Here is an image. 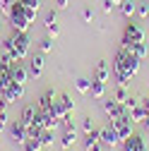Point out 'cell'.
<instances>
[{"instance_id": "1", "label": "cell", "mask_w": 149, "mask_h": 151, "mask_svg": "<svg viewBox=\"0 0 149 151\" xmlns=\"http://www.w3.org/2000/svg\"><path fill=\"white\" fill-rule=\"evenodd\" d=\"M140 63L142 60L132 53V48L120 46L118 53H116V58H113V77H116V82L120 86H127L130 79L140 72Z\"/></svg>"}, {"instance_id": "2", "label": "cell", "mask_w": 149, "mask_h": 151, "mask_svg": "<svg viewBox=\"0 0 149 151\" xmlns=\"http://www.w3.org/2000/svg\"><path fill=\"white\" fill-rule=\"evenodd\" d=\"M29 48H31L29 34H27V31H12L10 39L3 41V48H0V50H7V53L12 55L14 63H22L27 55H29Z\"/></svg>"}, {"instance_id": "3", "label": "cell", "mask_w": 149, "mask_h": 151, "mask_svg": "<svg viewBox=\"0 0 149 151\" xmlns=\"http://www.w3.org/2000/svg\"><path fill=\"white\" fill-rule=\"evenodd\" d=\"M10 27H12V31H29V17H27V12H24V5L20 3V0H14L12 3V10H10Z\"/></svg>"}, {"instance_id": "4", "label": "cell", "mask_w": 149, "mask_h": 151, "mask_svg": "<svg viewBox=\"0 0 149 151\" xmlns=\"http://www.w3.org/2000/svg\"><path fill=\"white\" fill-rule=\"evenodd\" d=\"M142 41H144V31H142V27L135 24V22H127L125 29H123V41H120V46L132 48V46H137V43H142Z\"/></svg>"}, {"instance_id": "5", "label": "cell", "mask_w": 149, "mask_h": 151, "mask_svg": "<svg viewBox=\"0 0 149 151\" xmlns=\"http://www.w3.org/2000/svg\"><path fill=\"white\" fill-rule=\"evenodd\" d=\"M111 127L118 132L120 142H125V139H130V137L135 134V132H132V120H130V118H118V120H111Z\"/></svg>"}, {"instance_id": "6", "label": "cell", "mask_w": 149, "mask_h": 151, "mask_svg": "<svg viewBox=\"0 0 149 151\" xmlns=\"http://www.w3.org/2000/svg\"><path fill=\"white\" fill-rule=\"evenodd\" d=\"M24 86L27 84H17V82H10V86L0 93V96H3L7 103H14V101H20L22 96H24Z\"/></svg>"}, {"instance_id": "7", "label": "cell", "mask_w": 149, "mask_h": 151, "mask_svg": "<svg viewBox=\"0 0 149 151\" xmlns=\"http://www.w3.org/2000/svg\"><path fill=\"white\" fill-rule=\"evenodd\" d=\"M7 129H10L12 142H14V144H20V146H22V144L27 142V137H29V134H27V127H24L20 120H17V122H12V125H7Z\"/></svg>"}, {"instance_id": "8", "label": "cell", "mask_w": 149, "mask_h": 151, "mask_svg": "<svg viewBox=\"0 0 149 151\" xmlns=\"http://www.w3.org/2000/svg\"><path fill=\"white\" fill-rule=\"evenodd\" d=\"M10 79L17 82V84H27V82H29V70H27L22 63H14V65L10 67Z\"/></svg>"}, {"instance_id": "9", "label": "cell", "mask_w": 149, "mask_h": 151, "mask_svg": "<svg viewBox=\"0 0 149 151\" xmlns=\"http://www.w3.org/2000/svg\"><path fill=\"white\" fill-rule=\"evenodd\" d=\"M103 110H106L108 120H118V118H123V106H120L116 99H108V101H103Z\"/></svg>"}, {"instance_id": "10", "label": "cell", "mask_w": 149, "mask_h": 151, "mask_svg": "<svg viewBox=\"0 0 149 151\" xmlns=\"http://www.w3.org/2000/svg\"><path fill=\"white\" fill-rule=\"evenodd\" d=\"M99 142L106 144V146H116V144H120V137H118V132L108 125V127L101 129V139H99Z\"/></svg>"}, {"instance_id": "11", "label": "cell", "mask_w": 149, "mask_h": 151, "mask_svg": "<svg viewBox=\"0 0 149 151\" xmlns=\"http://www.w3.org/2000/svg\"><path fill=\"white\" fill-rule=\"evenodd\" d=\"M123 151H147L144 139H142L140 134H132L130 139H125V142H123Z\"/></svg>"}, {"instance_id": "12", "label": "cell", "mask_w": 149, "mask_h": 151, "mask_svg": "<svg viewBox=\"0 0 149 151\" xmlns=\"http://www.w3.org/2000/svg\"><path fill=\"white\" fill-rule=\"evenodd\" d=\"M43 24H46V31H48L51 36H58L60 27H58V14H55V10H51V12L46 14V19H43Z\"/></svg>"}, {"instance_id": "13", "label": "cell", "mask_w": 149, "mask_h": 151, "mask_svg": "<svg viewBox=\"0 0 149 151\" xmlns=\"http://www.w3.org/2000/svg\"><path fill=\"white\" fill-rule=\"evenodd\" d=\"M43 72V55H34L29 60V77H41Z\"/></svg>"}, {"instance_id": "14", "label": "cell", "mask_w": 149, "mask_h": 151, "mask_svg": "<svg viewBox=\"0 0 149 151\" xmlns=\"http://www.w3.org/2000/svg\"><path fill=\"white\" fill-rule=\"evenodd\" d=\"M36 110H39V108H34V106H24V108H22V113H20V122H22L24 127H29V125L34 122Z\"/></svg>"}, {"instance_id": "15", "label": "cell", "mask_w": 149, "mask_h": 151, "mask_svg": "<svg viewBox=\"0 0 149 151\" xmlns=\"http://www.w3.org/2000/svg\"><path fill=\"white\" fill-rule=\"evenodd\" d=\"M144 118H147V108L140 103V99H137V106L130 110V120H132V125H137V122H144Z\"/></svg>"}, {"instance_id": "16", "label": "cell", "mask_w": 149, "mask_h": 151, "mask_svg": "<svg viewBox=\"0 0 149 151\" xmlns=\"http://www.w3.org/2000/svg\"><path fill=\"white\" fill-rule=\"evenodd\" d=\"M55 103V93L48 89V91H43L41 93V99H39V106H36V108H39V110H51V106Z\"/></svg>"}, {"instance_id": "17", "label": "cell", "mask_w": 149, "mask_h": 151, "mask_svg": "<svg viewBox=\"0 0 149 151\" xmlns=\"http://www.w3.org/2000/svg\"><path fill=\"white\" fill-rule=\"evenodd\" d=\"M108 77H111V70H108V63H106V60L96 63V72H94V79H99V82H108Z\"/></svg>"}, {"instance_id": "18", "label": "cell", "mask_w": 149, "mask_h": 151, "mask_svg": "<svg viewBox=\"0 0 149 151\" xmlns=\"http://www.w3.org/2000/svg\"><path fill=\"white\" fill-rule=\"evenodd\" d=\"M74 144H77V129H65V134H63V142H60V146L67 151V149H72Z\"/></svg>"}, {"instance_id": "19", "label": "cell", "mask_w": 149, "mask_h": 151, "mask_svg": "<svg viewBox=\"0 0 149 151\" xmlns=\"http://www.w3.org/2000/svg\"><path fill=\"white\" fill-rule=\"evenodd\" d=\"M58 106L63 108V113H65V118L67 115H72V110H74V101L67 96V93H63V96H58Z\"/></svg>"}, {"instance_id": "20", "label": "cell", "mask_w": 149, "mask_h": 151, "mask_svg": "<svg viewBox=\"0 0 149 151\" xmlns=\"http://www.w3.org/2000/svg\"><path fill=\"white\" fill-rule=\"evenodd\" d=\"M120 12H123L125 19H130V17L137 12V3H135V0H123V3H120Z\"/></svg>"}, {"instance_id": "21", "label": "cell", "mask_w": 149, "mask_h": 151, "mask_svg": "<svg viewBox=\"0 0 149 151\" xmlns=\"http://www.w3.org/2000/svg\"><path fill=\"white\" fill-rule=\"evenodd\" d=\"M22 151H43V144L39 137H27V142L22 144Z\"/></svg>"}, {"instance_id": "22", "label": "cell", "mask_w": 149, "mask_h": 151, "mask_svg": "<svg viewBox=\"0 0 149 151\" xmlns=\"http://www.w3.org/2000/svg\"><path fill=\"white\" fill-rule=\"evenodd\" d=\"M89 93L94 99H103V93H106V82H99V79H91V89Z\"/></svg>"}, {"instance_id": "23", "label": "cell", "mask_w": 149, "mask_h": 151, "mask_svg": "<svg viewBox=\"0 0 149 151\" xmlns=\"http://www.w3.org/2000/svg\"><path fill=\"white\" fill-rule=\"evenodd\" d=\"M74 89H77L80 93H89V89H91V82H89V79H84V77H80L77 82H74Z\"/></svg>"}, {"instance_id": "24", "label": "cell", "mask_w": 149, "mask_h": 151, "mask_svg": "<svg viewBox=\"0 0 149 151\" xmlns=\"http://www.w3.org/2000/svg\"><path fill=\"white\" fill-rule=\"evenodd\" d=\"M53 132H55V129H43V132H41V137H39V139H41V144H43V149L53 144Z\"/></svg>"}, {"instance_id": "25", "label": "cell", "mask_w": 149, "mask_h": 151, "mask_svg": "<svg viewBox=\"0 0 149 151\" xmlns=\"http://www.w3.org/2000/svg\"><path fill=\"white\" fill-rule=\"evenodd\" d=\"M147 50H149V48H147V43H144V41H142V43H137V46H132V53L137 55L140 60H144V58H147Z\"/></svg>"}, {"instance_id": "26", "label": "cell", "mask_w": 149, "mask_h": 151, "mask_svg": "<svg viewBox=\"0 0 149 151\" xmlns=\"http://www.w3.org/2000/svg\"><path fill=\"white\" fill-rule=\"evenodd\" d=\"M113 99H116L118 103H125V101L130 99V96H127V91H125V86H120V84L116 86V96H113Z\"/></svg>"}, {"instance_id": "27", "label": "cell", "mask_w": 149, "mask_h": 151, "mask_svg": "<svg viewBox=\"0 0 149 151\" xmlns=\"http://www.w3.org/2000/svg\"><path fill=\"white\" fill-rule=\"evenodd\" d=\"M39 48H41V53H51V50H53V41L46 36V39H41V41H39Z\"/></svg>"}, {"instance_id": "28", "label": "cell", "mask_w": 149, "mask_h": 151, "mask_svg": "<svg viewBox=\"0 0 149 151\" xmlns=\"http://www.w3.org/2000/svg\"><path fill=\"white\" fill-rule=\"evenodd\" d=\"M137 14L142 17V19H147L149 17V5L147 3H137Z\"/></svg>"}, {"instance_id": "29", "label": "cell", "mask_w": 149, "mask_h": 151, "mask_svg": "<svg viewBox=\"0 0 149 151\" xmlns=\"http://www.w3.org/2000/svg\"><path fill=\"white\" fill-rule=\"evenodd\" d=\"M20 3L27 5V7H31V10H36V12L41 10V0H20Z\"/></svg>"}, {"instance_id": "30", "label": "cell", "mask_w": 149, "mask_h": 151, "mask_svg": "<svg viewBox=\"0 0 149 151\" xmlns=\"http://www.w3.org/2000/svg\"><path fill=\"white\" fill-rule=\"evenodd\" d=\"M82 129H84V134H89V132H91V129H94V120H91L89 115H87V118L82 120Z\"/></svg>"}, {"instance_id": "31", "label": "cell", "mask_w": 149, "mask_h": 151, "mask_svg": "<svg viewBox=\"0 0 149 151\" xmlns=\"http://www.w3.org/2000/svg\"><path fill=\"white\" fill-rule=\"evenodd\" d=\"M12 3H14V0H0V10H3L5 14H10V10H12Z\"/></svg>"}, {"instance_id": "32", "label": "cell", "mask_w": 149, "mask_h": 151, "mask_svg": "<svg viewBox=\"0 0 149 151\" xmlns=\"http://www.w3.org/2000/svg\"><path fill=\"white\" fill-rule=\"evenodd\" d=\"M82 19H84V22H87V24H89V22H91V19H94V12H91V10H89V7H87V10H84V12H82Z\"/></svg>"}, {"instance_id": "33", "label": "cell", "mask_w": 149, "mask_h": 151, "mask_svg": "<svg viewBox=\"0 0 149 151\" xmlns=\"http://www.w3.org/2000/svg\"><path fill=\"white\" fill-rule=\"evenodd\" d=\"M7 127V113H0V132Z\"/></svg>"}, {"instance_id": "34", "label": "cell", "mask_w": 149, "mask_h": 151, "mask_svg": "<svg viewBox=\"0 0 149 151\" xmlns=\"http://www.w3.org/2000/svg\"><path fill=\"white\" fill-rule=\"evenodd\" d=\"M111 10H113V3H111V0H106V3H103V12H111Z\"/></svg>"}, {"instance_id": "35", "label": "cell", "mask_w": 149, "mask_h": 151, "mask_svg": "<svg viewBox=\"0 0 149 151\" xmlns=\"http://www.w3.org/2000/svg\"><path fill=\"white\" fill-rule=\"evenodd\" d=\"M7 106H10V103H7L5 99H0V113H5V108H7Z\"/></svg>"}, {"instance_id": "36", "label": "cell", "mask_w": 149, "mask_h": 151, "mask_svg": "<svg viewBox=\"0 0 149 151\" xmlns=\"http://www.w3.org/2000/svg\"><path fill=\"white\" fill-rule=\"evenodd\" d=\"M55 3H58V7L63 10V7H67V3H70V0H55Z\"/></svg>"}, {"instance_id": "37", "label": "cell", "mask_w": 149, "mask_h": 151, "mask_svg": "<svg viewBox=\"0 0 149 151\" xmlns=\"http://www.w3.org/2000/svg\"><path fill=\"white\" fill-rule=\"evenodd\" d=\"M101 146H103V144H101V142H96V144H94V146H91L89 151H101Z\"/></svg>"}, {"instance_id": "38", "label": "cell", "mask_w": 149, "mask_h": 151, "mask_svg": "<svg viewBox=\"0 0 149 151\" xmlns=\"http://www.w3.org/2000/svg\"><path fill=\"white\" fill-rule=\"evenodd\" d=\"M142 125H144V127L149 129V108H147V118H144V122H142Z\"/></svg>"}, {"instance_id": "39", "label": "cell", "mask_w": 149, "mask_h": 151, "mask_svg": "<svg viewBox=\"0 0 149 151\" xmlns=\"http://www.w3.org/2000/svg\"><path fill=\"white\" fill-rule=\"evenodd\" d=\"M111 3H113V5H120V3H123V0H111Z\"/></svg>"}, {"instance_id": "40", "label": "cell", "mask_w": 149, "mask_h": 151, "mask_svg": "<svg viewBox=\"0 0 149 151\" xmlns=\"http://www.w3.org/2000/svg\"><path fill=\"white\" fill-rule=\"evenodd\" d=\"M0 27H3V24H0Z\"/></svg>"}]
</instances>
